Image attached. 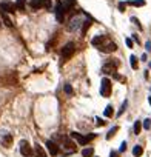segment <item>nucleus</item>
I'll return each instance as SVG.
<instances>
[{
	"instance_id": "f257e3e1",
	"label": "nucleus",
	"mask_w": 151,
	"mask_h": 157,
	"mask_svg": "<svg viewBox=\"0 0 151 157\" xmlns=\"http://www.w3.org/2000/svg\"><path fill=\"white\" fill-rule=\"evenodd\" d=\"M94 137H96L94 134L82 136L80 133H76V131H73V133H71V139H74L76 142H77V145H82V146H83V145H88V142H89V140H93Z\"/></svg>"
},
{
	"instance_id": "f03ea898",
	"label": "nucleus",
	"mask_w": 151,
	"mask_h": 157,
	"mask_svg": "<svg viewBox=\"0 0 151 157\" xmlns=\"http://www.w3.org/2000/svg\"><path fill=\"white\" fill-rule=\"evenodd\" d=\"M110 94H111V80L108 77H103L100 80V96L110 97Z\"/></svg>"
},
{
	"instance_id": "7ed1b4c3",
	"label": "nucleus",
	"mask_w": 151,
	"mask_h": 157,
	"mask_svg": "<svg viewBox=\"0 0 151 157\" xmlns=\"http://www.w3.org/2000/svg\"><path fill=\"white\" fill-rule=\"evenodd\" d=\"M83 22H85V20H82V17H73V18H71V22L68 23V31H71V33L79 31L80 26L83 25Z\"/></svg>"
},
{
	"instance_id": "20e7f679",
	"label": "nucleus",
	"mask_w": 151,
	"mask_h": 157,
	"mask_svg": "<svg viewBox=\"0 0 151 157\" xmlns=\"http://www.w3.org/2000/svg\"><path fill=\"white\" fill-rule=\"evenodd\" d=\"M74 51H76V45H74L73 42H68L67 45L63 46V49H62V59H63V60H68V59L74 54Z\"/></svg>"
},
{
	"instance_id": "39448f33",
	"label": "nucleus",
	"mask_w": 151,
	"mask_h": 157,
	"mask_svg": "<svg viewBox=\"0 0 151 157\" xmlns=\"http://www.w3.org/2000/svg\"><path fill=\"white\" fill-rule=\"evenodd\" d=\"M20 153L23 157H33L34 156V149L29 146V143L26 140H22L20 142Z\"/></svg>"
},
{
	"instance_id": "423d86ee",
	"label": "nucleus",
	"mask_w": 151,
	"mask_h": 157,
	"mask_svg": "<svg viewBox=\"0 0 151 157\" xmlns=\"http://www.w3.org/2000/svg\"><path fill=\"white\" fill-rule=\"evenodd\" d=\"M0 9H2V12H6V14H13L14 11H16V5L13 3V2H9V0H3L2 3H0Z\"/></svg>"
},
{
	"instance_id": "0eeeda50",
	"label": "nucleus",
	"mask_w": 151,
	"mask_h": 157,
	"mask_svg": "<svg viewBox=\"0 0 151 157\" xmlns=\"http://www.w3.org/2000/svg\"><path fill=\"white\" fill-rule=\"evenodd\" d=\"M54 12H56V18H57V22H60V23H63V18H65V8H63V5H62V2H57V5H56V9H54Z\"/></svg>"
},
{
	"instance_id": "6e6552de",
	"label": "nucleus",
	"mask_w": 151,
	"mask_h": 157,
	"mask_svg": "<svg viewBox=\"0 0 151 157\" xmlns=\"http://www.w3.org/2000/svg\"><path fill=\"white\" fill-rule=\"evenodd\" d=\"M46 149L51 156H57L59 154V145L54 142V140H48L46 142Z\"/></svg>"
},
{
	"instance_id": "1a4fd4ad",
	"label": "nucleus",
	"mask_w": 151,
	"mask_h": 157,
	"mask_svg": "<svg viewBox=\"0 0 151 157\" xmlns=\"http://www.w3.org/2000/svg\"><path fill=\"white\" fill-rule=\"evenodd\" d=\"M99 49H100L102 52H114L116 49H117V45H116L114 42H108V43L99 46Z\"/></svg>"
},
{
	"instance_id": "9d476101",
	"label": "nucleus",
	"mask_w": 151,
	"mask_h": 157,
	"mask_svg": "<svg viewBox=\"0 0 151 157\" xmlns=\"http://www.w3.org/2000/svg\"><path fill=\"white\" fill-rule=\"evenodd\" d=\"M2 133V131H0ZM0 140H2V143H3V146H11V140H13V137H11V134L9 133H2L0 134Z\"/></svg>"
},
{
	"instance_id": "9b49d317",
	"label": "nucleus",
	"mask_w": 151,
	"mask_h": 157,
	"mask_svg": "<svg viewBox=\"0 0 151 157\" xmlns=\"http://www.w3.org/2000/svg\"><path fill=\"white\" fill-rule=\"evenodd\" d=\"M63 143H65L63 146L67 148V151H65L67 154H69V153H74V151H76V145H74V143H73L69 139H63Z\"/></svg>"
},
{
	"instance_id": "f8f14e48",
	"label": "nucleus",
	"mask_w": 151,
	"mask_h": 157,
	"mask_svg": "<svg viewBox=\"0 0 151 157\" xmlns=\"http://www.w3.org/2000/svg\"><path fill=\"white\" fill-rule=\"evenodd\" d=\"M34 156H35V157H46L45 149H43L39 143H35V146H34Z\"/></svg>"
},
{
	"instance_id": "ddd939ff",
	"label": "nucleus",
	"mask_w": 151,
	"mask_h": 157,
	"mask_svg": "<svg viewBox=\"0 0 151 157\" xmlns=\"http://www.w3.org/2000/svg\"><path fill=\"white\" fill-rule=\"evenodd\" d=\"M105 39H106L105 35H96V37L91 40V43H93L94 46H102V45H103V42H105Z\"/></svg>"
},
{
	"instance_id": "4468645a",
	"label": "nucleus",
	"mask_w": 151,
	"mask_h": 157,
	"mask_svg": "<svg viewBox=\"0 0 151 157\" xmlns=\"http://www.w3.org/2000/svg\"><path fill=\"white\" fill-rule=\"evenodd\" d=\"M62 5H63L65 11H69V9H73V8L76 6V0H63Z\"/></svg>"
},
{
	"instance_id": "2eb2a0df",
	"label": "nucleus",
	"mask_w": 151,
	"mask_h": 157,
	"mask_svg": "<svg viewBox=\"0 0 151 157\" xmlns=\"http://www.w3.org/2000/svg\"><path fill=\"white\" fill-rule=\"evenodd\" d=\"M29 5H31V8H33L34 11H37V9H40L43 6V0H31Z\"/></svg>"
},
{
	"instance_id": "dca6fc26",
	"label": "nucleus",
	"mask_w": 151,
	"mask_h": 157,
	"mask_svg": "<svg viewBox=\"0 0 151 157\" xmlns=\"http://www.w3.org/2000/svg\"><path fill=\"white\" fill-rule=\"evenodd\" d=\"M2 18H3V23H5L8 28H13V25H14V23H13V20L9 18V16H8L6 12H2Z\"/></svg>"
},
{
	"instance_id": "f3484780",
	"label": "nucleus",
	"mask_w": 151,
	"mask_h": 157,
	"mask_svg": "<svg viewBox=\"0 0 151 157\" xmlns=\"http://www.w3.org/2000/svg\"><path fill=\"white\" fill-rule=\"evenodd\" d=\"M142 153H143V148H142L140 145H136L134 148H133V156L134 157H140Z\"/></svg>"
},
{
	"instance_id": "a211bd4d",
	"label": "nucleus",
	"mask_w": 151,
	"mask_h": 157,
	"mask_svg": "<svg viewBox=\"0 0 151 157\" xmlns=\"http://www.w3.org/2000/svg\"><path fill=\"white\" fill-rule=\"evenodd\" d=\"M82 156L83 157H93L94 156V148H85V149H82Z\"/></svg>"
},
{
	"instance_id": "6ab92c4d",
	"label": "nucleus",
	"mask_w": 151,
	"mask_h": 157,
	"mask_svg": "<svg viewBox=\"0 0 151 157\" xmlns=\"http://www.w3.org/2000/svg\"><path fill=\"white\" fill-rule=\"evenodd\" d=\"M126 5H133V6H145V0H130V2H126Z\"/></svg>"
},
{
	"instance_id": "aec40b11",
	"label": "nucleus",
	"mask_w": 151,
	"mask_h": 157,
	"mask_svg": "<svg viewBox=\"0 0 151 157\" xmlns=\"http://www.w3.org/2000/svg\"><path fill=\"white\" fill-rule=\"evenodd\" d=\"M142 126H143V123L140 122V120L134 122V134H140V131H142Z\"/></svg>"
},
{
	"instance_id": "412c9836",
	"label": "nucleus",
	"mask_w": 151,
	"mask_h": 157,
	"mask_svg": "<svg viewBox=\"0 0 151 157\" xmlns=\"http://www.w3.org/2000/svg\"><path fill=\"white\" fill-rule=\"evenodd\" d=\"M130 63H131V68H133V70H137L139 62H137V57H136V55H131V57H130Z\"/></svg>"
},
{
	"instance_id": "4be33fe9",
	"label": "nucleus",
	"mask_w": 151,
	"mask_h": 157,
	"mask_svg": "<svg viewBox=\"0 0 151 157\" xmlns=\"http://www.w3.org/2000/svg\"><path fill=\"white\" fill-rule=\"evenodd\" d=\"M117 131H119V126H113V128H111V129L108 131V134H106V139H108V140L113 139V136H114V134L117 133Z\"/></svg>"
},
{
	"instance_id": "5701e85b",
	"label": "nucleus",
	"mask_w": 151,
	"mask_h": 157,
	"mask_svg": "<svg viewBox=\"0 0 151 157\" xmlns=\"http://www.w3.org/2000/svg\"><path fill=\"white\" fill-rule=\"evenodd\" d=\"M25 5H26V0H16V8L23 11L25 9Z\"/></svg>"
},
{
	"instance_id": "b1692460",
	"label": "nucleus",
	"mask_w": 151,
	"mask_h": 157,
	"mask_svg": "<svg viewBox=\"0 0 151 157\" xmlns=\"http://www.w3.org/2000/svg\"><path fill=\"white\" fill-rule=\"evenodd\" d=\"M89 26H91V22H89V20H85L83 26H82V35H86V31H88Z\"/></svg>"
},
{
	"instance_id": "393cba45",
	"label": "nucleus",
	"mask_w": 151,
	"mask_h": 157,
	"mask_svg": "<svg viewBox=\"0 0 151 157\" xmlns=\"http://www.w3.org/2000/svg\"><path fill=\"white\" fill-rule=\"evenodd\" d=\"M103 114H105V117H111V116H113V106L108 105V106L105 108V112H103Z\"/></svg>"
},
{
	"instance_id": "a878e982",
	"label": "nucleus",
	"mask_w": 151,
	"mask_h": 157,
	"mask_svg": "<svg viewBox=\"0 0 151 157\" xmlns=\"http://www.w3.org/2000/svg\"><path fill=\"white\" fill-rule=\"evenodd\" d=\"M126 106H128V100H125V102L122 103V106H120V109H119V112H117V117H119V116H122V114H123V111L126 109Z\"/></svg>"
},
{
	"instance_id": "bb28decb",
	"label": "nucleus",
	"mask_w": 151,
	"mask_h": 157,
	"mask_svg": "<svg viewBox=\"0 0 151 157\" xmlns=\"http://www.w3.org/2000/svg\"><path fill=\"white\" fill-rule=\"evenodd\" d=\"M63 89H65V92H67L68 96H71V94H73V86H71L69 83H67V85L63 86Z\"/></svg>"
},
{
	"instance_id": "cd10ccee",
	"label": "nucleus",
	"mask_w": 151,
	"mask_h": 157,
	"mask_svg": "<svg viewBox=\"0 0 151 157\" xmlns=\"http://www.w3.org/2000/svg\"><path fill=\"white\" fill-rule=\"evenodd\" d=\"M143 128H145V129H150L151 128V120L150 119H145V120H143Z\"/></svg>"
},
{
	"instance_id": "c85d7f7f",
	"label": "nucleus",
	"mask_w": 151,
	"mask_h": 157,
	"mask_svg": "<svg viewBox=\"0 0 151 157\" xmlns=\"http://www.w3.org/2000/svg\"><path fill=\"white\" fill-rule=\"evenodd\" d=\"M51 6H52L51 0H43V8H46V9H51Z\"/></svg>"
},
{
	"instance_id": "c756f323",
	"label": "nucleus",
	"mask_w": 151,
	"mask_h": 157,
	"mask_svg": "<svg viewBox=\"0 0 151 157\" xmlns=\"http://www.w3.org/2000/svg\"><path fill=\"white\" fill-rule=\"evenodd\" d=\"M131 22H133L134 25H137V28H139V29H142V25H140V22H139V20H137L136 17H131Z\"/></svg>"
},
{
	"instance_id": "7c9ffc66",
	"label": "nucleus",
	"mask_w": 151,
	"mask_h": 157,
	"mask_svg": "<svg viewBox=\"0 0 151 157\" xmlns=\"http://www.w3.org/2000/svg\"><path fill=\"white\" fill-rule=\"evenodd\" d=\"M125 6H126V3H125V2H120V3H119V11L123 12V11H125Z\"/></svg>"
},
{
	"instance_id": "2f4dec72",
	"label": "nucleus",
	"mask_w": 151,
	"mask_h": 157,
	"mask_svg": "<svg viewBox=\"0 0 151 157\" xmlns=\"http://www.w3.org/2000/svg\"><path fill=\"white\" fill-rule=\"evenodd\" d=\"M96 120H97V122H96V123H97V125H99V126H103V125H105V123H106V122H105V120H102L100 117H97V119H96Z\"/></svg>"
},
{
	"instance_id": "473e14b6",
	"label": "nucleus",
	"mask_w": 151,
	"mask_h": 157,
	"mask_svg": "<svg viewBox=\"0 0 151 157\" xmlns=\"http://www.w3.org/2000/svg\"><path fill=\"white\" fill-rule=\"evenodd\" d=\"M133 45H134V43H133V40H131V39H126V46H128V48H134Z\"/></svg>"
},
{
	"instance_id": "72a5a7b5",
	"label": "nucleus",
	"mask_w": 151,
	"mask_h": 157,
	"mask_svg": "<svg viewBox=\"0 0 151 157\" xmlns=\"http://www.w3.org/2000/svg\"><path fill=\"white\" fill-rule=\"evenodd\" d=\"M123 151H126V142H122V145H120V153H123Z\"/></svg>"
},
{
	"instance_id": "f704fd0d",
	"label": "nucleus",
	"mask_w": 151,
	"mask_h": 157,
	"mask_svg": "<svg viewBox=\"0 0 151 157\" xmlns=\"http://www.w3.org/2000/svg\"><path fill=\"white\" fill-rule=\"evenodd\" d=\"M145 48H147V51H151V42H150V40L145 43Z\"/></svg>"
},
{
	"instance_id": "c9c22d12",
	"label": "nucleus",
	"mask_w": 151,
	"mask_h": 157,
	"mask_svg": "<svg viewBox=\"0 0 151 157\" xmlns=\"http://www.w3.org/2000/svg\"><path fill=\"white\" fill-rule=\"evenodd\" d=\"M110 157H119V153H117V151H111Z\"/></svg>"
},
{
	"instance_id": "e433bc0d",
	"label": "nucleus",
	"mask_w": 151,
	"mask_h": 157,
	"mask_svg": "<svg viewBox=\"0 0 151 157\" xmlns=\"http://www.w3.org/2000/svg\"><path fill=\"white\" fill-rule=\"evenodd\" d=\"M148 102H150V105H151V96H150V97H148Z\"/></svg>"
}]
</instances>
